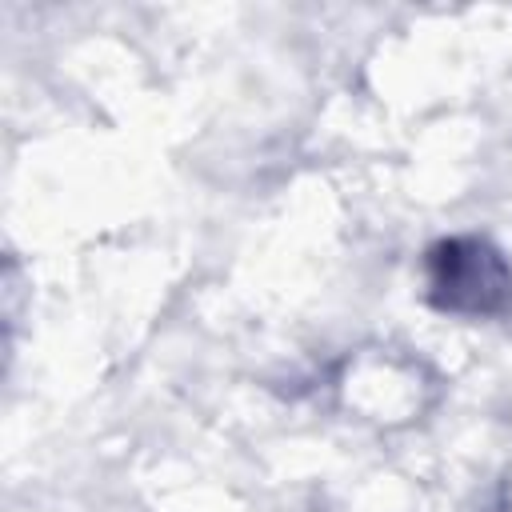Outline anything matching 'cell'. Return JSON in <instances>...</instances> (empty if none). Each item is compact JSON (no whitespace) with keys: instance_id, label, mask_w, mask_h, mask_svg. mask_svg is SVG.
<instances>
[{"instance_id":"obj_1","label":"cell","mask_w":512,"mask_h":512,"mask_svg":"<svg viewBox=\"0 0 512 512\" xmlns=\"http://www.w3.org/2000/svg\"><path fill=\"white\" fill-rule=\"evenodd\" d=\"M432 296L452 312H496L512 300V272L484 240H448L432 252Z\"/></svg>"}]
</instances>
